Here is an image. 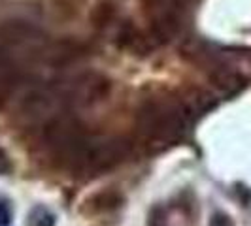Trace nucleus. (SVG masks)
<instances>
[{"label":"nucleus","instance_id":"obj_1","mask_svg":"<svg viewBox=\"0 0 251 226\" xmlns=\"http://www.w3.org/2000/svg\"><path fill=\"white\" fill-rule=\"evenodd\" d=\"M195 121L183 100L170 98H150L136 112L138 134L151 143H176L187 134L189 126Z\"/></svg>","mask_w":251,"mask_h":226},{"label":"nucleus","instance_id":"obj_2","mask_svg":"<svg viewBox=\"0 0 251 226\" xmlns=\"http://www.w3.org/2000/svg\"><path fill=\"white\" fill-rule=\"evenodd\" d=\"M123 203H125V196L121 190L104 188V190L91 194L87 200L81 203L79 211L81 215H87V217H99V215H108L121 209Z\"/></svg>","mask_w":251,"mask_h":226},{"label":"nucleus","instance_id":"obj_3","mask_svg":"<svg viewBox=\"0 0 251 226\" xmlns=\"http://www.w3.org/2000/svg\"><path fill=\"white\" fill-rule=\"evenodd\" d=\"M40 36V28L30 21H8L0 26V40L10 45H21L28 42H36Z\"/></svg>","mask_w":251,"mask_h":226},{"label":"nucleus","instance_id":"obj_4","mask_svg":"<svg viewBox=\"0 0 251 226\" xmlns=\"http://www.w3.org/2000/svg\"><path fill=\"white\" fill-rule=\"evenodd\" d=\"M26 226H55V215L48 207L36 205L26 217Z\"/></svg>","mask_w":251,"mask_h":226},{"label":"nucleus","instance_id":"obj_5","mask_svg":"<svg viewBox=\"0 0 251 226\" xmlns=\"http://www.w3.org/2000/svg\"><path fill=\"white\" fill-rule=\"evenodd\" d=\"M12 223V205L10 202L0 198V226H8Z\"/></svg>","mask_w":251,"mask_h":226},{"label":"nucleus","instance_id":"obj_6","mask_svg":"<svg viewBox=\"0 0 251 226\" xmlns=\"http://www.w3.org/2000/svg\"><path fill=\"white\" fill-rule=\"evenodd\" d=\"M13 172V162L8 153L0 147V176H10Z\"/></svg>","mask_w":251,"mask_h":226},{"label":"nucleus","instance_id":"obj_7","mask_svg":"<svg viewBox=\"0 0 251 226\" xmlns=\"http://www.w3.org/2000/svg\"><path fill=\"white\" fill-rule=\"evenodd\" d=\"M150 226H166V215L161 207H155L150 215Z\"/></svg>","mask_w":251,"mask_h":226},{"label":"nucleus","instance_id":"obj_8","mask_svg":"<svg viewBox=\"0 0 251 226\" xmlns=\"http://www.w3.org/2000/svg\"><path fill=\"white\" fill-rule=\"evenodd\" d=\"M210 226H234L232 219L225 213H215L212 219H210Z\"/></svg>","mask_w":251,"mask_h":226}]
</instances>
